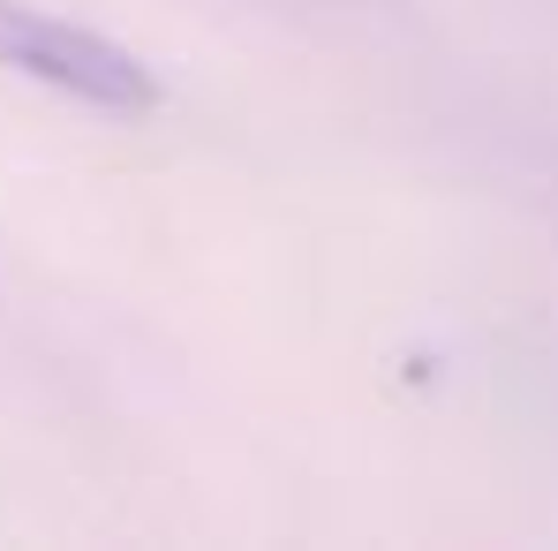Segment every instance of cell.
I'll list each match as a JSON object with an SVG mask.
<instances>
[{
    "instance_id": "6da1fadb",
    "label": "cell",
    "mask_w": 558,
    "mask_h": 551,
    "mask_svg": "<svg viewBox=\"0 0 558 551\" xmlns=\"http://www.w3.org/2000/svg\"><path fill=\"white\" fill-rule=\"evenodd\" d=\"M0 69L61 98H84L98 113H151L167 98L151 61H136L121 38H106L76 15H53L38 0H0Z\"/></svg>"
}]
</instances>
